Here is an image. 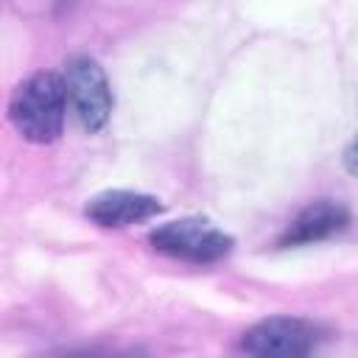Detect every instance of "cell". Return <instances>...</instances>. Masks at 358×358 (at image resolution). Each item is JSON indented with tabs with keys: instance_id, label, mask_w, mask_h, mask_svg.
<instances>
[{
	"instance_id": "6da1fadb",
	"label": "cell",
	"mask_w": 358,
	"mask_h": 358,
	"mask_svg": "<svg viewBox=\"0 0 358 358\" xmlns=\"http://www.w3.org/2000/svg\"><path fill=\"white\" fill-rule=\"evenodd\" d=\"M67 117V92L59 73L39 70L25 76L8 98V120L14 131L34 143L48 145L62 137Z\"/></svg>"
},
{
	"instance_id": "7a4b0ae2",
	"label": "cell",
	"mask_w": 358,
	"mask_h": 358,
	"mask_svg": "<svg viewBox=\"0 0 358 358\" xmlns=\"http://www.w3.org/2000/svg\"><path fill=\"white\" fill-rule=\"evenodd\" d=\"M148 243L159 255H168L173 260H185V263H196V266L218 263L235 246L229 232L215 227L210 218H199V215L159 224L157 229H151Z\"/></svg>"
},
{
	"instance_id": "3957f363",
	"label": "cell",
	"mask_w": 358,
	"mask_h": 358,
	"mask_svg": "<svg viewBox=\"0 0 358 358\" xmlns=\"http://www.w3.org/2000/svg\"><path fill=\"white\" fill-rule=\"evenodd\" d=\"M62 81H64L67 101H70L78 123L84 126V131H90V134L103 131L112 117V106H115L106 70L92 56H73L64 64Z\"/></svg>"
},
{
	"instance_id": "277c9868",
	"label": "cell",
	"mask_w": 358,
	"mask_h": 358,
	"mask_svg": "<svg viewBox=\"0 0 358 358\" xmlns=\"http://www.w3.org/2000/svg\"><path fill=\"white\" fill-rule=\"evenodd\" d=\"M322 341V330L299 316H268L255 322L241 336V350L260 358H299L310 355Z\"/></svg>"
},
{
	"instance_id": "5b68a950",
	"label": "cell",
	"mask_w": 358,
	"mask_h": 358,
	"mask_svg": "<svg viewBox=\"0 0 358 358\" xmlns=\"http://www.w3.org/2000/svg\"><path fill=\"white\" fill-rule=\"evenodd\" d=\"M350 221H352V213L347 204H341L336 199H316L288 221V227L277 238V246L299 249V246L330 241V238L341 235L350 227Z\"/></svg>"
},
{
	"instance_id": "8992f818",
	"label": "cell",
	"mask_w": 358,
	"mask_h": 358,
	"mask_svg": "<svg viewBox=\"0 0 358 358\" xmlns=\"http://www.w3.org/2000/svg\"><path fill=\"white\" fill-rule=\"evenodd\" d=\"M162 213V201L140 190H103L84 204V215L103 229H123L143 224Z\"/></svg>"
},
{
	"instance_id": "52a82bcc",
	"label": "cell",
	"mask_w": 358,
	"mask_h": 358,
	"mask_svg": "<svg viewBox=\"0 0 358 358\" xmlns=\"http://www.w3.org/2000/svg\"><path fill=\"white\" fill-rule=\"evenodd\" d=\"M344 159H347V171L352 173V145H347V154H344Z\"/></svg>"
}]
</instances>
